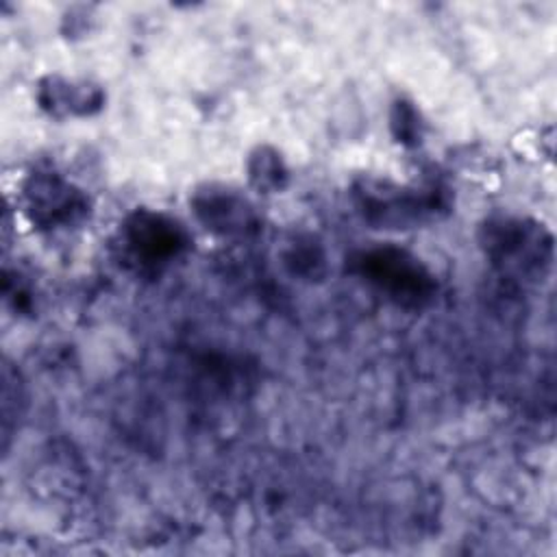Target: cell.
Wrapping results in <instances>:
<instances>
[{"label":"cell","mask_w":557,"mask_h":557,"mask_svg":"<svg viewBox=\"0 0 557 557\" xmlns=\"http://www.w3.org/2000/svg\"><path fill=\"white\" fill-rule=\"evenodd\" d=\"M39 102L54 117L89 115L102 107L104 94L87 81L48 76L39 85Z\"/></svg>","instance_id":"52a82bcc"},{"label":"cell","mask_w":557,"mask_h":557,"mask_svg":"<svg viewBox=\"0 0 557 557\" xmlns=\"http://www.w3.org/2000/svg\"><path fill=\"white\" fill-rule=\"evenodd\" d=\"M26 211L41 226H67L83 220L89 211L87 196L72 183L52 172L35 174L26 187Z\"/></svg>","instance_id":"277c9868"},{"label":"cell","mask_w":557,"mask_h":557,"mask_svg":"<svg viewBox=\"0 0 557 557\" xmlns=\"http://www.w3.org/2000/svg\"><path fill=\"white\" fill-rule=\"evenodd\" d=\"M361 213L368 222L385 228H407L431 218L442 200L437 189L398 187L392 183H363L357 189Z\"/></svg>","instance_id":"7a4b0ae2"},{"label":"cell","mask_w":557,"mask_h":557,"mask_svg":"<svg viewBox=\"0 0 557 557\" xmlns=\"http://www.w3.org/2000/svg\"><path fill=\"white\" fill-rule=\"evenodd\" d=\"M363 270L381 289L389 292L398 300L420 302L431 294V276L418 261L403 250H376L363 257Z\"/></svg>","instance_id":"8992f818"},{"label":"cell","mask_w":557,"mask_h":557,"mask_svg":"<svg viewBox=\"0 0 557 557\" xmlns=\"http://www.w3.org/2000/svg\"><path fill=\"white\" fill-rule=\"evenodd\" d=\"M122 242L137 263L144 268H157L176 259L187 248L189 237L176 220L141 209L124 222Z\"/></svg>","instance_id":"3957f363"},{"label":"cell","mask_w":557,"mask_h":557,"mask_svg":"<svg viewBox=\"0 0 557 557\" xmlns=\"http://www.w3.org/2000/svg\"><path fill=\"white\" fill-rule=\"evenodd\" d=\"M483 246L505 272L544 276L553 263V235L524 218H494L485 224Z\"/></svg>","instance_id":"6da1fadb"},{"label":"cell","mask_w":557,"mask_h":557,"mask_svg":"<svg viewBox=\"0 0 557 557\" xmlns=\"http://www.w3.org/2000/svg\"><path fill=\"white\" fill-rule=\"evenodd\" d=\"M196 218L205 228L224 237H244L257 228L252 205L231 187L207 185L191 200Z\"/></svg>","instance_id":"5b68a950"},{"label":"cell","mask_w":557,"mask_h":557,"mask_svg":"<svg viewBox=\"0 0 557 557\" xmlns=\"http://www.w3.org/2000/svg\"><path fill=\"white\" fill-rule=\"evenodd\" d=\"M246 168H248L250 185L261 194H276L287 185V178H289L287 165L283 157L270 146L255 148L248 157Z\"/></svg>","instance_id":"ba28073f"},{"label":"cell","mask_w":557,"mask_h":557,"mask_svg":"<svg viewBox=\"0 0 557 557\" xmlns=\"http://www.w3.org/2000/svg\"><path fill=\"white\" fill-rule=\"evenodd\" d=\"M392 126L396 131V137L400 141H411L416 144V139L420 137V124H418V113L416 109L411 107V102H396L394 107V117H392Z\"/></svg>","instance_id":"9c48e42d"}]
</instances>
